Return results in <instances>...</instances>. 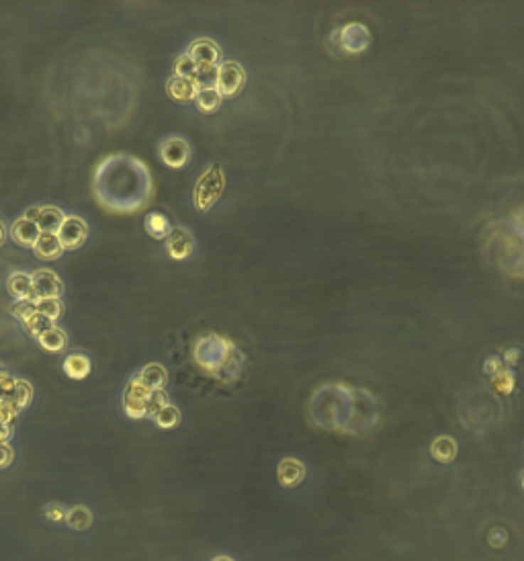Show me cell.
Returning <instances> with one entry per match:
<instances>
[{
    "label": "cell",
    "mask_w": 524,
    "mask_h": 561,
    "mask_svg": "<svg viewBox=\"0 0 524 561\" xmlns=\"http://www.w3.org/2000/svg\"><path fill=\"white\" fill-rule=\"evenodd\" d=\"M332 35L338 39L340 48L346 53H363L371 43V33L363 23H348Z\"/></svg>",
    "instance_id": "8992f818"
},
{
    "label": "cell",
    "mask_w": 524,
    "mask_h": 561,
    "mask_svg": "<svg viewBox=\"0 0 524 561\" xmlns=\"http://www.w3.org/2000/svg\"><path fill=\"white\" fill-rule=\"evenodd\" d=\"M64 218H66V215H64L58 207H53V205H43V207H41V213H39L37 225H39L41 232L58 234V230H60V225H62Z\"/></svg>",
    "instance_id": "ffe728a7"
},
{
    "label": "cell",
    "mask_w": 524,
    "mask_h": 561,
    "mask_svg": "<svg viewBox=\"0 0 524 561\" xmlns=\"http://www.w3.org/2000/svg\"><path fill=\"white\" fill-rule=\"evenodd\" d=\"M13 449H11V444L9 442H0V469H4V467H9L11 463H13Z\"/></svg>",
    "instance_id": "d590c367"
},
{
    "label": "cell",
    "mask_w": 524,
    "mask_h": 561,
    "mask_svg": "<svg viewBox=\"0 0 524 561\" xmlns=\"http://www.w3.org/2000/svg\"><path fill=\"white\" fill-rule=\"evenodd\" d=\"M15 383H17V379L13 375L6 373V371H0V400L11 397V393L15 390Z\"/></svg>",
    "instance_id": "836d02e7"
},
{
    "label": "cell",
    "mask_w": 524,
    "mask_h": 561,
    "mask_svg": "<svg viewBox=\"0 0 524 561\" xmlns=\"http://www.w3.org/2000/svg\"><path fill=\"white\" fill-rule=\"evenodd\" d=\"M197 72V64L193 62V58L188 53H183L176 62H174V76L181 78H193Z\"/></svg>",
    "instance_id": "1f68e13d"
},
{
    "label": "cell",
    "mask_w": 524,
    "mask_h": 561,
    "mask_svg": "<svg viewBox=\"0 0 524 561\" xmlns=\"http://www.w3.org/2000/svg\"><path fill=\"white\" fill-rule=\"evenodd\" d=\"M39 234H41L39 225L33 223V221L25 220L23 215L13 221V225H11V238L15 240L18 246H23V248H33Z\"/></svg>",
    "instance_id": "9a60e30c"
},
{
    "label": "cell",
    "mask_w": 524,
    "mask_h": 561,
    "mask_svg": "<svg viewBox=\"0 0 524 561\" xmlns=\"http://www.w3.org/2000/svg\"><path fill=\"white\" fill-rule=\"evenodd\" d=\"M166 92L172 101L176 102H195L199 86L195 85L193 78H181V76H172L166 82Z\"/></svg>",
    "instance_id": "5bb4252c"
},
{
    "label": "cell",
    "mask_w": 524,
    "mask_h": 561,
    "mask_svg": "<svg viewBox=\"0 0 524 561\" xmlns=\"http://www.w3.org/2000/svg\"><path fill=\"white\" fill-rule=\"evenodd\" d=\"M37 342L48 353H62L66 348V344H68V336H66V332L62 328L51 326V328H48L46 332H41L37 336Z\"/></svg>",
    "instance_id": "d6986e66"
},
{
    "label": "cell",
    "mask_w": 524,
    "mask_h": 561,
    "mask_svg": "<svg viewBox=\"0 0 524 561\" xmlns=\"http://www.w3.org/2000/svg\"><path fill=\"white\" fill-rule=\"evenodd\" d=\"M160 158L170 169H183L191 160V146L185 137L170 136L160 144Z\"/></svg>",
    "instance_id": "ba28073f"
},
{
    "label": "cell",
    "mask_w": 524,
    "mask_h": 561,
    "mask_svg": "<svg viewBox=\"0 0 524 561\" xmlns=\"http://www.w3.org/2000/svg\"><path fill=\"white\" fill-rule=\"evenodd\" d=\"M92 191L105 209L136 213L152 197V176L139 158L113 154L97 164Z\"/></svg>",
    "instance_id": "6da1fadb"
},
{
    "label": "cell",
    "mask_w": 524,
    "mask_h": 561,
    "mask_svg": "<svg viewBox=\"0 0 524 561\" xmlns=\"http://www.w3.org/2000/svg\"><path fill=\"white\" fill-rule=\"evenodd\" d=\"M154 420H156V424L160 426V428H174V426L178 424V420H181V412H178L176 406L169 404V406H164V408L156 414Z\"/></svg>",
    "instance_id": "f1b7e54d"
},
{
    "label": "cell",
    "mask_w": 524,
    "mask_h": 561,
    "mask_svg": "<svg viewBox=\"0 0 524 561\" xmlns=\"http://www.w3.org/2000/svg\"><path fill=\"white\" fill-rule=\"evenodd\" d=\"M213 561H232V560H230V557H218V560Z\"/></svg>",
    "instance_id": "b9f144b4"
},
{
    "label": "cell",
    "mask_w": 524,
    "mask_h": 561,
    "mask_svg": "<svg viewBox=\"0 0 524 561\" xmlns=\"http://www.w3.org/2000/svg\"><path fill=\"white\" fill-rule=\"evenodd\" d=\"M58 238L62 242L64 250H78L88 238L86 221L78 215H66L58 230Z\"/></svg>",
    "instance_id": "52a82bcc"
},
{
    "label": "cell",
    "mask_w": 524,
    "mask_h": 561,
    "mask_svg": "<svg viewBox=\"0 0 524 561\" xmlns=\"http://www.w3.org/2000/svg\"><path fill=\"white\" fill-rule=\"evenodd\" d=\"M64 373L68 375L70 379H85L86 375L90 373V358L82 355V353H74L68 355L64 360Z\"/></svg>",
    "instance_id": "44dd1931"
},
{
    "label": "cell",
    "mask_w": 524,
    "mask_h": 561,
    "mask_svg": "<svg viewBox=\"0 0 524 561\" xmlns=\"http://www.w3.org/2000/svg\"><path fill=\"white\" fill-rule=\"evenodd\" d=\"M6 287H9V293L17 301H25V304H35L37 301L31 274H27V272H13L9 277V281H6Z\"/></svg>",
    "instance_id": "4fadbf2b"
},
{
    "label": "cell",
    "mask_w": 524,
    "mask_h": 561,
    "mask_svg": "<svg viewBox=\"0 0 524 561\" xmlns=\"http://www.w3.org/2000/svg\"><path fill=\"white\" fill-rule=\"evenodd\" d=\"M430 453H432V457L439 459L440 463H449V461H453L456 455L455 439H451V437H439L437 441L432 442Z\"/></svg>",
    "instance_id": "603a6c76"
},
{
    "label": "cell",
    "mask_w": 524,
    "mask_h": 561,
    "mask_svg": "<svg viewBox=\"0 0 524 561\" xmlns=\"http://www.w3.org/2000/svg\"><path fill=\"white\" fill-rule=\"evenodd\" d=\"M195 360L201 365L209 375L220 379L223 383L234 381L242 373L244 357L228 338L220 334H205L195 342Z\"/></svg>",
    "instance_id": "7a4b0ae2"
},
{
    "label": "cell",
    "mask_w": 524,
    "mask_h": 561,
    "mask_svg": "<svg viewBox=\"0 0 524 561\" xmlns=\"http://www.w3.org/2000/svg\"><path fill=\"white\" fill-rule=\"evenodd\" d=\"M46 516H48L50 520H53V523H60V520H66L68 511H66L64 506H60V504H51V506L46 508Z\"/></svg>",
    "instance_id": "e575fe53"
},
{
    "label": "cell",
    "mask_w": 524,
    "mask_h": 561,
    "mask_svg": "<svg viewBox=\"0 0 524 561\" xmlns=\"http://www.w3.org/2000/svg\"><path fill=\"white\" fill-rule=\"evenodd\" d=\"M33 307L41 316H46L50 322H55V320L62 316V304H60V299H37Z\"/></svg>",
    "instance_id": "83f0119b"
},
{
    "label": "cell",
    "mask_w": 524,
    "mask_h": 561,
    "mask_svg": "<svg viewBox=\"0 0 524 561\" xmlns=\"http://www.w3.org/2000/svg\"><path fill=\"white\" fill-rule=\"evenodd\" d=\"M195 85L199 88H215L218 82V66H197V72L193 76Z\"/></svg>",
    "instance_id": "4316f807"
},
{
    "label": "cell",
    "mask_w": 524,
    "mask_h": 561,
    "mask_svg": "<svg viewBox=\"0 0 524 561\" xmlns=\"http://www.w3.org/2000/svg\"><path fill=\"white\" fill-rule=\"evenodd\" d=\"M169 406V395L164 390H156L150 393V400H148V406H146V416L148 418H156V414L160 410Z\"/></svg>",
    "instance_id": "4dcf8cb0"
},
{
    "label": "cell",
    "mask_w": 524,
    "mask_h": 561,
    "mask_svg": "<svg viewBox=\"0 0 524 561\" xmlns=\"http://www.w3.org/2000/svg\"><path fill=\"white\" fill-rule=\"evenodd\" d=\"M39 213H41V207H31V209H27V211L23 213V218L37 223V221H39Z\"/></svg>",
    "instance_id": "74e56055"
},
{
    "label": "cell",
    "mask_w": 524,
    "mask_h": 561,
    "mask_svg": "<svg viewBox=\"0 0 524 561\" xmlns=\"http://www.w3.org/2000/svg\"><path fill=\"white\" fill-rule=\"evenodd\" d=\"M523 486H524V481H523Z\"/></svg>",
    "instance_id": "7bdbcfd3"
},
{
    "label": "cell",
    "mask_w": 524,
    "mask_h": 561,
    "mask_svg": "<svg viewBox=\"0 0 524 561\" xmlns=\"http://www.w3.org/2000/svg\"><path fill=\"white\" fill-rule=\"evenodd\" d=\"M144 228H146V232L156 240H166V236L170 234V230H172V228H170L169 218H166L164 213H160V211L148 213V218L144 221Z\"/></svg>",
    "instance_id": "7402d4cb"
},
{
    "label": "cell",
    "mask_w": 524,
    "mask_h": 561,
    "mask_svg": "<svg viewBox=\"0 0 524 561\" xmlns=\"http://www.w3.org/2000/svg\"><path fill=\"white\" fill-rule=\"evenodd\" d=\"M186 53L197 66H220L221 50L211 39H195Z\"/></svg>",
    "instance_id": "7c38bea8"
},
{
    "label": "cell",
    "mask_w": 524,
    "mask_h": 561,
    "mask_svg": "<svg viewBox=\"0 0 524 561\" xmlns=\"http://www.w3.org/2000/svg\"><path fill=\"white\" fill-rule=\"evenodd\" d=\"M504 367H502V360H500V357H488L486 358V365H483V371L488 375H498L500 371H502Z\"/></svg>",
    "instance_id": "8d00e7d4"
},
{
    "label": "cell",
    "mask_w": 524,
    "mask_h": 561,
    "mask_svg": "<svg viewBox=\"0 0 524 561\" xmlns=\"http://www.w3.org/2000/svg\"><path fill=\"white\" fill-rule=\"evenodd\" d=\"M66 523H68L72 528H76V530H85V528L90 527V523H92V514H90L88 508H85V506H76V508L68 511Z\"/></svg>",
    "instance_id": "484cf974"
},
{
    "label": "cell",
    "mask_w": 524,
    "mask_h": 561,
    "mask_svg": "<svg viewBox=\"0 0 524 561\" xmlns=\"http://www.w3.org/2000/svg\"><path fill=\"white\" fill-rule=\"evenodd\" d=\"M4 240H6V230H4V223L0 220V246L4 244Z\"/></svg>",
    "instance_id": "60d3db41"
},
{
    "label": "cell",
    "mask_w": 524,
    "mask_h": 561,
    "mask_svg": "<svg viewBox=\"0 0 524 561\" xmlns=\"http://www.w3.org/2000/svg\"><path fill=\"white\" fill-rule=\"evenodd\" d=\"M150 393L152 390H148L139 379L132 377V381L127 383V388L123 391V410L129 418H146V406H148V400H150Z\"/></svg>",
    "instance_id": "277c9868"
},
{
    "label": "cell",
    "mask_w": 524,
    "mask_h": 561,
    "mask_svg": "<svg viewBox=\"0 0 524 561\" xmlns=\"http://www.w3.org/2000/svg\"><path fill=\"white\" fill-rule=\"evenodd\" d=\"M137 379H139L148 390H164V385L169 383V373H166V369H164L160 363H148V365L137 373Z\"/></svg>",
    "instance_id": "e0dca14e"
},
{
    "label": "cell",
    "mask_w": 524,
    "mask_h": 561,
    "mask_svg": "<svg viewBox=\"0 0 524 561\" xmlns=\"http://www.w3.org/2000/svg\"><path fill=\"white\" fill-rule=\"evenodd\" d=\"M195 250V238L193 234L183 228V225H176L170 230V234L166 236V252L170 258L174 260H185L188 256L193 255Z\"/></svg>",
    "instance_id": "30bf717a"
},
{
    "label": "cell",
    "mask_w": 524,
    "mask_h": 561,
    "mask_svg": "<svg viewBox=\"0 0 524 561\" xmlns=\"http://www.w3.org/2000/svg\"><path fill=\"white\" fill-rule=\"evenodd\" d=\"M506 363L508 365H514L518 358H520V348H508L506 351Z\"/></svg>",
    "instance_id": "f35d334b"
},
{
    "label": "cell",
    "mask_w": 524,
    "mask_h": 561,
    "mask_svg": "<svg viewBox=\"0 0 524 561\" xmlns=\"http://www.w3.org/2000/svg\"><path fill=\"white\" fill-rule=\"evenodd\" d=\"M246 85V72L237 62H221L218 66V82L215 88L221 97H234Z\"/></svg>",
    "instance_id": "5b68a950"
},
{
    "label": "cell",
    "mask_w": 524,
    "mask_h": 561,
    "mask_svg": "<svg viewBox=\"0 0 524 561\" xmlns=\"http://www.w3.org/2000/svg\"><path fill=\"white\" fill-rule=\"evenodd\" d=\"M31 400H33V388H31V383L25 381V379H17L15 390L11 393V402H13L18 410H23L29 406Z\"/></svg>",
    "instance_id": "d4e9b609"
},
{
    "label": "cell",
    "mask_w": 524,
    "mask_h": 561,
    "mask_svg": "<svg viewBox=\"0 0 524 561\" xmlns=\"http://www.w3.org/2000/svg\"><path fill=\"white\" fill-rule=\"evenodd\" d=\"M221 99H223V97L218 92V88H199L195 102H197V109H199V111H203V113H215L221 107Z\"/></svg>",
    "instance_id": "cb8c5ba5"
},
{
    "label": "cell",
    "mask_w": 524,
    "mask_h": 561,
    "mask_svg": "<svg viewBox=\"0 0 524 561\" xmlns=\"http://www.w3.org/2000/svg\"><path fill=\"white\" fill-rule=\"evenodd\" d=\"M11 314L13 316H17L18 320L23 322V326H25V330L33 336L35 341H37V336L41 334V332H46L48 328H51L53 326V322H50L46 316H41L37 309L33 307V304H25V301H17L15 306L11 307Z\"/></svg>",
    "instance_id": "9c48e42d"
},
{
    "label": "cell",
    "mask_w": 524,
    "mask_h": 561,
    "mask_svg": "<svg viewBox=\"0 0 524 561\" xmlns=\"http://www.w3.org/2000/svg\"><path fill=\"white\" fill-rule=\"evenodd\" d=\"M225 188V176L221 171L220 164H209L205 172L199 176V181L195 183V191H193V201L199 211H209L213 205L220 201Z\"/></svg>",
    "instance_id": "3957f363"
},
{
    "label": "cell",
    "mask_w": 524,
    "mask_h": 561,
    "mask_svg": "<svg viewBox=\"0 0 524 561\" xmlns=\"http://www.w3.org/2000/svg\"><path fill=\"white\" fill-rule=\"evenodd\" d=\"M37 299H60L64 293V283L53 271H37L31 274Z\"/></svg>",
    "instance_id": "8fae6325"
},
{
    "label": "cell",
    "mask_w": 524,
    "mask_h": 561,
    "mask_svg": "<svg viewBox=\"0 0 524 561\" xmlns=\"http://www.w3.org/2000/svg\"><path fill=\"white\" fill-rule=\"evenodd\" d=\"M491 383H493V390L498 391V393L508 395V393H512V390H514L516 379H514V373H512L510 369H502L500 373L493 375Z\"/></svg>",
    "instance_id": "f546056e"
},
{
    "label": "cell",
    "mask_w": 524,
    "mask_h": 561,
    "mask_svg": "<svg viewBox=\"0 0 524 561\" xmlns=\"http://www.w3.org/2000/svg\"><path fill=\"white\" fill-rule=\"evenodd\" d=\"M305 467L301 461L297 459H283L279 463V481L285 488H295L304 481Z\"/></svg>",
    "instance_id": "ac0fdd59"
},
{
    "label": "cell",
    "mask_w": 524,
    "mask_h": 561,
    "mask_svg": "<svg viewBox=\"0 0 524 561\" xmlns=\"http://www.w3.org/2000/svg\"><path fill=\"white\" fill-rule=\"evenodd\" d=\"M11 439V426L0 424V442H9Z\"/></svg>",
    "instance_id": "ab89813d"
},
{
    "label": "cell",
    "mask_w": 524,
    "mask_h": 561,
    "mask_svg": "<svg viewBox=\"0 0 524 561\" xmlns=\"http://www.w3.org/2000/svg\"><path fill=\"white\" fill-rule=\"evenodd\" d=\"M18 412L21 410L11 402V397H4V400H0V424L4 426H11L15 420H17Z\"/></svg>",
    "instance_id": "d6a6232c"
},
{
    "label": "cell",
    "mask_w": 524,
    "mask_h": 561,
    "mask_svg": "<svg viewBox=\"0 0 524 561\" xmlns=\"http://www.w3.org/2000/svg\"><path fill=\"white\" fill-rule=\"evenodd\" d=\"M33 252L37 258L41 260H58L60 256L64 255V246L58 238V234H51V232H41L39 238L35 242Z\"/></svg>",
    "instance_id": "2e32d148"
}]
</instances>
